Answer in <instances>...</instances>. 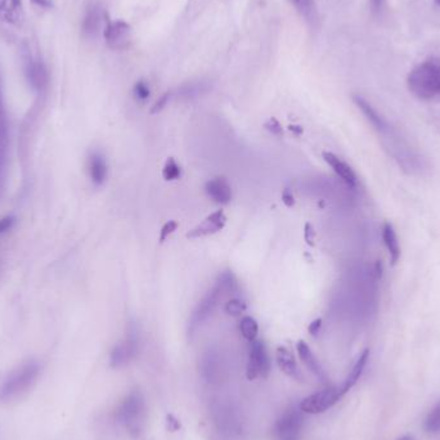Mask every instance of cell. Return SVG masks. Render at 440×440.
Listing matches in <instances>:
<instances>
[{"mask_svg":"<svg viewBox=\"0 0 440 440\" xmlns=\"http://www.w3.org/2000/svg\"><path fill=\"white\" fill-rule=\"evenodd\" d=\"M398 440H413V438L410 436V435H405V436H402V438H399Z\"/></svg>","mask_w":440,"mask_h":440,"instance_id":"cell-40","label":"cell"},{"mask_svg":"<svg viewBox=\"0 0 440 440\" xmlns=\"http://www.w3.org/2000/svg\"><path fill=\"white\" fill-rule=\"evenodd\" d=\"M133 94H134L135 100H139V102H146L151 95L149 84L144 80H139L138 83H135Z\"/></svg>","mask_w":440,"mask_h":440,"instance_id":"cell-27","label":"cell"},{"mask_svg":"<svg viewBox=\"0 0 440 440\" xmlns=\"http://www.w3.org/2000/svg\"><path fill=\"white\" fill-rule=\"evenodd\" d=\"M296 350H298L299 358L301 359V362L304 363L306 369H309L313 375L320 380V383H328L325 369L320 366V361L317 359V357L314 355L312 349L309 348V345L306 344V341H298Z\"/></svg>","mask_w":440,"mask_h":440,"instance_id":"cell-14","label":"cell"},{"mask_svg":"<svg viewBox=\"0 0 440 440\" xmlns=\"http://www.w3.org/2000/svg\"><path fill=\"white\" fill-rule=\"evenodd\" d=\"M103 35L106 43L111 50H125L130 43L132 30L125 21L107 22L106 28L103 30Z\"/></svg>","mask_w":440,"mask_h":440,"instance_id":"cell-9","label":"cell"},{"mask_svg":"<svg viewBox=\"0 0 440 440\" xmlns=\"http://www.w3.org/2000/svg\"><path fill=\"white\" fill-rule=\"evenodd\" d=\"M16 219L13 216H6L0 219V236L6 235L15 226Z\"/></svg>","mask_w":440,"mask_h":440,"instance_id":"cell-32","label":"cell"},{"mask_svg":"<svg viewBox=\"0 0 440 440\" xmlns=\"http://www.w3.org/2000/svg\"><path fill=\"white\" fill-rule=\"evenodd\" d=\"M237 287L238 284L235 274L232 272H223L216 279L213 289L206 292L205 296L199 300V304L193 309L188 322V334L193 335L205 320H209L223 296L235 292Z\"/></svg>","mask_w":440,"mask_h":440,"instance_id":"cell-1","label":"cell"},{"mask_svg":"<svg viewBox=\"0 0 440 440\" xmlns=\"http://www.w3.org/2000/svg\"><path fill=\"white\" fill-rule=\"evenodd\" d=\"M292 3L295 7L298 8L299 12L306 17H308V15L312 12V0H292Z\"/></svg>","mask_w":440,"mask_h":440,"instance_id":"cell-31","label":"cell"},{"mask_svg":"<svg viewBox=\"0 0 440 440\" xmlns=\"http://www.w3.org/2000/svg\"><path fill=\"white\" fill-rule=\"evenodd\" d=\"M408 88L419 100L440 95V58H430L416 66L408 75Z\"/></svg>","mask_w":440,"mask_h":440,"instance_id":"cell-2","label":"cell"},{"mask_svg":"<svg viewBox=\"0 0 440 440\" xmlns=\"http://www.w3.org/2000/svg\"><path fill=\"white\" fill-rule=\"evenodd\" d=\"M303 413L296 405L287 408L274 424L273 434L276 440H299L304 424Z\"/></svg>","mask_w":440,"mask_h":440,"instance_id":"cell-5","label":"cell"},{"mask_svg":"<svg viewBox=\"0 0 440 440\" xmlns=\"http://www.w3.org/2000/svg\"><path fill=\"white\" fill-rule=\"evenodd\" d=\"M289 129H290V132H291V133H294L295 135H298V137L299 135H301L304 133V129L301 128V127H299V125H290Z\"/></svg>","mask_w":440,"mask_h":440,"instance_id":"cell-39","label":"cell"},{"mask_svg":"<svg viewBox=\"0 0 440 440\" xmlns=\"http://www.w3.org/2000/svg\"><path fill=\"white\" fill-rule=\"evenodd\" d=\"M353 100H354L357 107L362 111V114L367 117V120L375 127V129L380 130V132L386 130L388 122L383 120V116L377 112L369 100H366L362 95H359V94H354Z\"/></svg>","mask_w":440,"mask_h":440,"instance_id":"cell-18","label":"cell"},{"mask_svg":"<svg viewBox=\"0 0 440 440\" xmlns=\"http://www.w3.org/2000/svg\"><path fill=\"white\" fill-rule=\"evenodd\" d=\"M276 361H277L278 367L284 372V375L296 380V381H304V375L301 372V369H299L298 363L295 357L292 355L291 352L284 347H278L276 350Z\"/></svg>","mask_w":440,"mask_h":440,"instance_id":"cell-15","label":"cell"},{"mask_svg":"<svg viewBox=\"0 0 440 440\" xmlns=\"http://www.w3.org/2000/svg\"><path fill=\"white\" fill-rule=\"evenodd\" d=\"M435 3H436V4H438L440 7V0H435Z\"/></svg>","mask_w":440,"mask_h":440,"instance_id":"cell-41","label":"cell"},{"mask_svg":"<svg viewBox=\"0 0 440 440\" xmlns=\"http://www.w3.org/2000/svg\"><path fill=\"white\" fill-rule=\"evenodd\" d=\"M344 397L340 386H330L323 390L317 391L309 397L304 398L300 403V410L308 415H320L332 408L341 398Z\"/></svg>","mask_w":440,"mask_h":440,"instance_id":"cell-6","label":"cell"},{"mask_svg":"<svg viewBox=\"0 0 440 440\" xmlns=\"http://www.w3.org/2000/svg\"><path fill=\"white\" fill-rule=\"evenodd\" d=\"M322 322L323 320H320V318L313 320L312 323L308 327L309 334L312 335V336H318V334L320 332V328H322Z\"/></svg>","mask_w":440,"mask_h":440,"instance_id":"cell-36","label":"cell"},{"mask_svg":"<svg viewBox=\"0 0 440 440\" xmlns=\"http://www.w3.org/2000/svg\"><path fill=\"white\" fill-rule=\"evenodd\" d=\"M246 311V304L240 299H231L224 306V312L231 317H241Z\"/></svg>","mask_w":440,"mask_h":440,"instance_id":"cell-26","label":"cell"},{"mask_svg":"<svg viewBox=\"0 0 440 440\" xmlns=\"http://www.w3.org/2000/svg\"><path fill=\"white\" fill-rule=\"evenodd\" d=\"M383 240L386 249L389 251L391 265H395L398 263V260H399V257H400V248H399L397 233H395L394 228H393L389 221H386L383 224Z\"/></svg>","mask_w":440,"mask_h":440,"instance_id":"cell-20","label":"cell"},{"mask_svg":"<svg viewBox=\"0 0 440 440\" xmlns=\"http://www.w3.org/2000/svg\"><path fill=\"white\" fill-rule=\"evenodd\" d=\"M146 419V402L142 393L133 390L129 393L116 410V419L133 436L142 432Z\"/></svg>","mask_w":440,"mask_h":440,"instance_id":"cell-4","label":"cell"},{"mask_svg":"<svg viewBox=\"0 0 440 440\" xmlns=\"http://www.w3.org/2000/svg\"><path fill=\"white\" fill-rule=\"evenodd\" d=\"M166 426H168V430H170V432H178L182 427L179 419L174 415L166 416Z\"/></svg>","mask_w":440,"mask_h":440,"instance_id":"cell-34","label":"cell"},{"mask_svg":"<svg viewBox=\"0 0 440 440\" xmlns=\"http://www.w3.org/2000/svg\"><path fill=\"white\" fill-rule=\"evenodd\" d=\"M371 1V8H372V12L375 15H381V12L385 8L386 4V0H369Z\"/></svg>","mask_w":440,"mask_h":440,"instance_id":"cell-35","label":"cell"},{"mask_svg":"<svg viewBox=\"0 0 440 440\" xmlns=\"http://www.w3.org/2000/svg\"><path fill=\"white\" fill-rule=\"evenodd\" d=\"M304 237H306V241L308 245L313 246L314 245V229L309 223L306 224V231H304Z\"/></svg>","mask_w":440,"mask_h":440,"instance_id":"cell-37","label":"cell"},{"mask_svg":"<svg viewBox=\"0 0 440 440\" xmlns=\"http://www.w3.org/2000/svg\"><path fill=\"white\" fill-rule=\"evenodd\" d=\"M323 160L326 161L330 168L336 173V175L350 188H355L358 185V178L355 175L354 170L349 166L348 163L342 161L340 157L336 156L332 152H323Z\"/></svg>","mask_w":440,"mask_h":440,"instance_id":"cell-13","label":"cell"},{"mask_svg":"<svg viewBox=\"0 0 440 440\" xmlns=\"http://www.w3.org/2000/svg\"><path fill=\"white\" fill-rule=\"evenodd\" d=\"M171 98V92L165 93L163 94L158 100H156V103L154 105V107L151 108V114L155 115L161 112L165 107L168 106L169 100Z\"/></svg>","mask_w":440,"mask_h":440,"instance_id":"cell-30","label":"cell"},{"mask_svg":"<svg viewBox=\"0 0 440 440\" xmlns=\"http://www.w3.org/2000/svg\"><path fill=\"white\" fill-rule=\"evenodd\" d=\"M40 374V366L35 361L23 363L9 372L0 383V400L9 402L23 395L33 388Z\"/></svg>","mask_w":440,"mask_h":440,"instance_id":"cell-3","label":"cell"},{"mask_svg":"<svg viewBox=\"0 0 440 440\" xmlns=\"http://www.w3.org/2000/svg\"><path fill=\"white\" fill-rule=\"evenodd\" d=\"M425 430L427 433L436 434L440 432V403L435 405L425 419Z\"/></svg>","mask_w":440,"mask_h":440,"instance_id":"cell-25","label":"cell"},{"mask_svg":"<svg viewBox=\"0 0 440 440\" xmlns=\"http://www.w3.org/2000/svg\"><path fill=\"white\" fill-rule=\"evenodd\" d=\"M369 350L366 349L362 354L359 355V358L357 359V362L353 366V369L349 372L347 380L340 386L341 391H342L344 395L354 386L355 383H358V380L362 376L363 371L366 369V364L369 362Z\"/></svg>","mask_w":440,"mask_h":440,"instance_id":"cell-19","label":"cell"},{"mask_svg":"<svg viewBox=\"0 0 440 440\" xmlns=\"http://www.w3.org/2000/svg\"><path fill=\"white\" fill-rule=\"evenodd\" d=\"M205 192L209 199L219 205H227L232 199V187L224 177H215L207 180Z\"/></svg>","mask_w":440,"mask_h":440,"instance_id":"cell-11","label":"cell"},{"mask_svg":"<svg viewBox=\"0 0 440 440\" xmlns=\"http://www.w3.org/2000/svg\"><path fill=\"white\" fill-rule=\"evenodd\" d=\"M178 227H179V224H178V221H175V220L166 221L163 224V228H161V231H160V237H158L160 242L163 243L166 238H169V236L173 235L177 231Z\"/></svg>","mask_w":440,"mask_h":440,"instance_id":"cell-28","label":"cell"},{"mask_svg":"<svg viewBox=\"0 0 440 440\" xmlns=\"http://www.w3.org/2000/svg\"><path fill=\"white\" fill-rule=\"evenodd\" d=\"M282 202L289 209H291V207L295 206V197H294L292 192L289 188H284V192H282Z\"/></svg>","mask_w":440,"mask_h":440,"instance_id":"cell-33","label":"cell"},{"mask_svg":"<svg viewBox=\"0 0 440 440\" xmlns=\"http://www.w3.org/2000/svg\"><path fill=\"white\" fill-rule=\"evenodd\" d=\"M138 335L134 327H132L128 331V335L124 340L115 345L110 354V364L112 369H120L127 366L138 352Z\"/></svg>","mask_w":440,"mask_h":440,"instance_id":"cell-8","label":"cell"},{"mask_svg":"<svg viewBox=\"0 0 440 440\" xmlns=\"http://www.w3.org/2000/svg\"><path fill=\"white\" fill-rule=\"evenodd\" d=\"M227 224V216L223 210H216L199 223V226L192 228L187 233L188 238H202L207 236L215 235L220 232Z\"/></svg>","mask_w":440,"mask_h":440,"instance_id":"cell-10","label":"cell"},{"mask_svg":"<svg viewBox=\"0 0 440 440\" xmlns=\"http://www.w3.org/2000/svg\"><path fill=\"white\" fill-rule=\"evenodd\" d=\"M0 20L9 25L21 26L25 20L22 0H0Z\"/></svg>","mask_w":440,"mask_h":440,"instance_id":"cell-16","label":"cell"},{"mask_svg":"<svg viewBox=\"0 0 440 440\" xmlns=\"http://www.w3.org/2000/svg\"><path fill=\"white\" fill-rule=\"evenodd\" d=\"M265 130H268L270 134L276 135V137H282L284 135V128L281 125V122L276 117H270V120L264 124Z\"/></svg>","mask_w":440,"mask_h":440,"instance_id":"cell-29","label":"cell"},{"mask_svg":"<svg viewBox=\"0 0 440 440\" xmlns=\"http://www.w3.org/2000/svg\"><path fill=\"white\" fill-rule=\"evenodd\" d=\"M270 358L263 341L256 340L250 342L249 361L246 367V376L250 381L255 380L257 377L267 378L270 376Z\"/></svg>","mask_w":440,"mask_h":440,"instance_id":"cell-7","label":"cell"},{"mask_svg":"<svg viewBox=\"0 0 440 440\" xmlns=\"http://www.w3.org/2000/svg\"><path fill=\"white\" fill-rule=\"evenodd\" d=\"M88 173L92 183L97 187L105 185L108 175L106 156L100 151H92L88 156Z\"/></svg>","mask_w":440,"mask_h":440,"instance_id":"cell-12","label":"cell"},{"mask_svg":"<svg viewBox=\"0 0 440 440\" xmlns=\"http://www.w3.org/2000/svg\"><path fill=\"white\" fill-rule=\"evenodd\" d=\"M33 3H35L36 6L42 8H52L53 3L52 0H31Z\"/></svg>","mask_w":440,"mask_h":440,"instance_id":"cell-38","label":"cell"},{"mask_svg":"<svg viewBox=\"0 0 440 440\" xmlns=\"http://www.w3.org/2000/svg\"><path fill=\"white\" fill-rule=\"evenodd\" d=\"M102 22H103V13H102L100 8L95 4H92L91 7L86 9L83 25H81V30H83L84 36L93 39V37L98 35L100 28H102Z\"/></svg>","mask_w":440,"mask_h":440,"instance_id":"cell-17","label":"cell"},{"mask_svg":"<svg viewBox=\"0 0 440 440\" xmlns=\"http://www.w3.org/2000/svg\"><path fill=\"white\" fill-rule=\"evenodd\" d=\"M240 332L243 336V339L249 342L256 340L257 334H259V325L255 318H253L251 315L242 317L241 322H240Z\"/></svg>","mask_w":440,"mask_h":440,"instance_id":"cell-22","label":"cell"},{"mask_svg":"<svg viewBox=\"0 0 440 440\" xmlns=\"http://www.w3.org/2000/svg\"><path fill=\"white\" fill-rule=\"evenodd\" d=\"M205 91L206 86H204L202 83H188L178 89V95H180L185 100H190V98L199 97V94H202Z\"/></svg>","mask_w":440,"mask_h":440,"instance_id":"cell-24","label":"cell"},{"mask_svg":"<svg viewBox=\"0 0 440 440\" xmlns=\"http://www.w3.org/2000/svg\"><path fill=\"white\" fill-rule=\"evenodd\" d=\"M26 72H28V79L31 86L39 92L43 91L48 83V76H47V71L44 69L43 64L39 61H30Z\"/></svg>","mask_w":440,"mask_h":440,"instance_id":"cell-21","label":"cell"},{"mask_svg":"<svg viewBox=\"0 0 440 440\" xmlns=\"http://www.w3.org/2000/svg\"><path fill=\"white\" fill-rule=\"evenodd\" d=\"M182 177V168L174 157H169L163 168V178L166 182H174Z\"/></svg>","mask_w":440,"mask_h":440,"instance_id":"cell-23","label":"cell"}]
</instances>
